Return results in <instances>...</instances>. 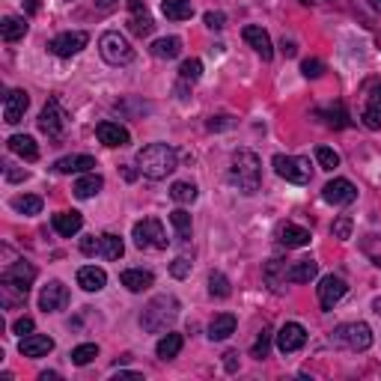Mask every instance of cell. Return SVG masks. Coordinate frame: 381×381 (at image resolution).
<instances>
[{"label":"cell","mask_w":381,"mask_h":381,"mask_svg":"<svg viewBox=\"0 0 381 381\" xmlns=\"http://www.w3.org/2000/svg\"><path fill=\"white\" fill-rule=\"evenodd\" d=\"M137 167L147 179L158 182V179H167L179 167V155L167 143H149V147H143L137 152Z\"/></svg>","instance_id":"cell-1"},{"label":"cell","mask_w":381,"mask_h":381,"mask_svg":"<svg viewBox=\"0 0 381 381\" xmlns=\"http://www.w3.org/2000/svg\"><path fill=\"white\" fill-rule=\"evenodd\" d=\"M230 179L241 194H256L262 185V164L260 155L251 149H239L232 155V167H230Z\"/></svg>","instance_id":"cell-2"},{"label":"cell","mask_w":381,"mask_h":381,"mask_svg":"<svg viewBox=\"0 0 381 381\" xmlns=\"http://www.w3.org/2000/svg\"><path fill=\"white\" fill-rule=\"evenodd\" d=\"M179 319V301L173 295H155L147 310L140 316L143 331L149 334H161V331H170V324Z\"/></svg>","instance_id":"cell-3"},{"label":"cell","mask_w":381,"mask_h":381,"mask_svg":"<svg viewBox=\"0 0 381 381\" xmlns=\"http://www.w3.org/2000/svg\"><path fill=\"white\" fill-rule=\"evenodd\" d=\"M331 343L337 345V349L366 352L369 345H373V331H369V324H364V322H349V324H340V328L334 331Z\"/></svg>","instance_id":"cell-4"},{"label":"cell","mask_w":381,"mask_h":381,"mask_svg":"<svg viewBox=\"0 0 381 381\" xmlns=\"http://www.w3.org/2000/svg\"><path fill=\"white\" fill-rule=\"evenodd\" d=\"M98 54H102V60L110 63V66H128L134 60L131 42L122 36L119 30H107L105 36L98 39Z\"/></svg>","instance_id":"cell-5"},{"label":"cell","mask_w":381,"mask_h":381,"mask_svg":"<svg viewBox=\"0 0 381 381\" xmlns=\"http://www.w3.org/2000/svg\"><path fill=\"white\" fill-rule=\"evenodd\" d=\"M131 239L134 244H137L140 251H147V248H158L164 251L167 244H170V239H167V232L161 227V221L158 218H143L134 223V230H131Z\"/></svg>","instance_id":"cell-6"},{"label":"cell","mask_w":381,"mask_h":381,"mask_svg":"<svg viewBox=\"0 0 381 381\" xmlns=\"http://www.w3.org/2000/svg\"><path fill=\"white\" fill-rule=\"evenodd\" d=\"M274 170L280 179H286V182H292V185H307L313 176L310 161L295 158V155H274Z\"/></svg>","instance_id":"cell-7"},{"label":"cell","mask_w":381,"mask_h":381,"mask_svg":"<svg viewBox=\"0 0 381 381\" xmlns=\"http://www.w3.org/2000/svg\"><path fill=\"white\" fill-rule=\"evenodd\" d=\"M89 36L84 30H69V33H60V36L51 39V54H57V57H75V54H81L87 48Z\"/></svg>","instance_id":"cell-8"},{"label":"cell","mask_w":381,"mask_h":381,"mask_svg":"<svg viewBox=\"0 0 381 381\" xmlns=\"http://www.w3.org/2000/svg\"><path fill=\"white\" fill-rule=\"evenodd\" d=\"M322 197H324V203H331V206H352L357 200V188L349 179H334V182L322 188Z\"/></svg>","instance_id":"cell-9"},{"label":"cell","mask_w":381,"mask_h":381,"mask_svg":"<svg viewBox=\"0 0 381 381\" xmlns=\"http://www.w3.org/2000/svg\"><path fill=\"white\" fill-rule=\"evenodd\" d=\"M345 292H349V286H345L343 277H337V274L322 277V283H319V304H322V310H334V307H337V301H343Z\"/></svg>","instance_id":"cell-10"},{"label":"cell","mask_w":381,"mask_h":381,"mask_svg":"<svg viewBox=\"0 0 381 381\" xmlns=\"http://www.w3.org/2000/svg\"><path fill=\"white\" fill-rule=\"evenodd\" d=\"M304 343H307V331H304V324H298V322H286L283 328L277 331V349L283 354L298 352Z\"/></svg>","instance_id":"cell-11"},{"label":"cell","mask_w":381,"mask_h":381,"mask_svg":"<svg viewBox=\"0 0 381 381\" xmlns=\"http://www.w3.org/2000/svg\"><path fill=\"white\" fill-rule=\"evenodd\" d=\"M63 126H66V117L60 110V102H57V98H48V105H45L42 114H39V128L48 134V137L57 140L63 134Z\"/></svg>","instance_id":"cell-12"},{"label":"cell","mask_w":381,"mask_h":381,"mask_svg":"<svg viewBox=\"0 0 381 381\" xmlns=\"http://www.w3.org/2000/svg\"><path fill=\"white\" fill-rule=\"evenodd\" d=\"M66 304H69V289H66L60 280H51V283L39 292V307H42L45 313L66 310Z\"/></svg>","instance_id":"cell-13"},{"label":"cell","mask_w":381,"mask_h":381,"mask_svg":"<svg viewBox=\"0 0 381 381\" xmlns=\"http://www.w3.org/2000/svg\"><path fill=\"white\" fill-rule=\"evenodd\" d=\"M361 119L369 131H381V84H369V96L364 98Z\"/></svg>","instance_id":"cell-14"},{"label":"cell","mask_w":381,"mask_h":381,"mask_svg":"<svg viewBox=\"0 0 381 381\" xmlns=\"http://www.w3.org/2000/svg\"><path fill=\"white\" fill-rule=\"evenodd\" d=\"M96 137L102 140L105 147H110V149H117V147H128V143H131L128 128H122L119 122H98V126H96Z\"/></svg>","instance_id":"cell-15"},{"label":"cell","mask_w":381,"mask_h":381,"mask_svg":"<svg viewBox=\"0 0 381 381\" xmlns=\"http://www.w3.org/2000/svg\"><path fill=\"white\" fill-rule=\"evenodd\" d=\"M33 280H36V268H33L30 262H13L3 271V283H13L18 289H24V292H30V286H33Z\"/></svg>","instance_id":"cell-16"},{"label":"cell","mask_w":381,"mask_h":381,"mask_svg":"<svg viewBox=\"0 0 381 381\" xmlns=\"http://www.w3.org/2000/svg\"><path fill=\"white\" fill-rule=\"evenodd\" d=\"M27 107H30V96L24 93V89H13V93L6 96V102H3V119L9 122V126H15V122H21Z\"/></svg>","instance_id":"cell-17"},{"label":"cell","mask_w":381,"mask_h":381,"mask_svg":"<svg viewBox=\"0 0 381 381\" xmlns=\"http://www.w3.org/2000/svg\"><path fill=\"white\" fill-rule=\"evenodd\" d=\"M241 36H244V42H248L251 48H253L256 54H260L262 60H271V57H274L271 39H268V33H265L262 27H256V24H248V27H244V33H241Z\"/></svg>","instance_id":"cell-18"},{"label":"cell","mask_w":381,"mask_h":381,"mask_svg":"<svg viewBox=\"0 0 381 381\" xmlns=\"http://www.w3.org/2000/svg\"><path fill=\"white\" fill-rule=\"evenodd\" d=\"M51 227L57 235H63V239H72V235L81 232L84 218H81V211H60V215L51 218Z\"/></svg>","instance_id":"cell-19"},{"label":"cell","mask_w":381,"mask_h":381,"mask_svg":"<svg viewBox=\"0 0 381 381\" xmlns=\"http://www.w3.org/2000/svg\"><path fill=\"white\" fill-rule=\"evenodd\" d=\"M107 283V274L105 268H96V265H84L81 271H77V286L84 289V292H102Z\"/></svg>","instance_id":"cell-20"},{"label":"cell","mask_w":381,"mask_h":381,"mask_svg":"<svg viewBox=\"0 0 381 381\" xmlns=\"http://www.w3.org/2000/svg\"><path fill=\"white\" fill-rule=\"evenodd\" d=\"M119 280L128 292H147V289L155 283L152 271H143V268H126V271L119 274Z\"/></svg>","instance_id":"cell-21"},{"label":"cell","mask_w":381,"mask_h":381,"mask_svg":"<svg viewBox=\"0 0 381 381\" xmlns=\"http://www.w3.org/2000/svg\"><path fill=\"white\" fill-rule=\"evenodd\" d=\"M21 354L24 357H45L54 352V340L51 337H42V334H30V337L21 340Z\"/></svg>","instance_id":"cell-22"},{"label":"cell","mask_w":381,"mask_h":381,"mask_svg":"<svg viewBox=\"0 0 381 381\" xmlns=\"http://www.w3.org/2000/svg\"><path fill=\"white\" fill-rule=\"evenodd\" d=\"M93 167H96V158H89V155H66V158L54 164V170L69 176V173H89Z\"/></svg>","instance_id":"cell-23"},{"label":"cell","mask_w":381,"mask_h":381,"mask_svg":"<svg viewBox=\"0 0 381 381\" xmlns=\"http://www.w3.org/2000/svg\"><path fill=\"white\" fill-rule=\"evenodd\" d=\"M319 274V262L313 260H298L286 268V283H310Z\"/></svg>","instance_id":"cell-24"},{"label":"cell","mask_w":381,"mask_h":381,"mask_svg":"<svg viewBox=\"0 0 381 381\" xmlns=\"http://www.w3.org/2000/svg\"><path fill=\"white\" fill-rule=\"evenodd\" d=\"M232 334H235V316L232 313H221V316L211 319V324H209V340L211 343L227 340V337H232Z\"/></svg>","instance_id":"cell-25"},{"label":"cell","mask_w":381,"mask_h":381,"mask_svg":"<svg viewBox=\"0 0 381 381\" xmlns=\"http://www.w3.org/2000/svg\"><path fill=\"white\" fill-rule=\"evenodd\" d=\"M182 345H185V340H182V334H164V337L158 340V345H155V354L161 357V361H173V357L182 352Z\"/></svg>","instance_id":"cell-26"},{"label":"cell","mask_w":381,"mask_h":381,"mask_svg":"<svg viewBox=\"0 0 381 381\" xmlns=\"http://www.w3.org/2000/svg\"><path fill=\"white\" fill-rule=\"evenodd\" d=\"M102 188H105V179L102 176H98V173H87V176H81L75 182V197L77 200H89V197H96Z\"/></svg>","instance_id":"cell-27"},{"label":"cell","mask_w":381,"mask_h":381,"mask_svg":"<svg viewBox=\"0 0 381 381\" xmlns=\"http://www.w3.org/2000/svg\"><path fill=\"white\" fill-rule=\"evenodd\" d=\"M310 230H304V227H295V223H286L283 230H280V241L286 244V248H307L310 244Z\"/></svg>","instance_id":"cell-28"},{"label":"cell","mask_w":381,"mask_h":381,"mask_svg":"<svg viewBox=\"0 0 381 381\" xmlns=\"http://www.w3.org/2000/svg\"><path fill=\"white\" fill-rule=\"evenodd\" d=\"M9 149H13L15 155H21L24 161H36V158H39L36 140L27 137V134H15V137H9Z\"/></svg>","instance_id":"cell-29"},{"label":"cell","mask_w":381,"mask_h":381,"mask_svg":"<svg viewBox=\"0 0 381 381\" xmlns=\"http://www.w3.org/2000/svg\"><path fill=\"white\" fill-rule=\"evenodd\" d=\"M152 54L158 60H173L182 54V39H176V36H164V39H155L152 42Z\"/></svg>","instance_id":"cell-30"},{"label":"cell","mask_w":381,"mask_h":381,"mask_svg":"<svg viewBox=\"0 0 381 381\" xmlns=\"http://www.w3.org/2000/svg\"><path fill=\"white\" fill-rule=\"evenodd\" d=\"M161 13L170 21H188L190 15H194V3H190V0H164Z\"/></svg>","instance_id":"cell-31"},{"label":"cell","mask_w":381,"mask_h":381,"mask_svg":"<svg viewBox=\"0 0 381 381\" xmlns=\"http://www.w3.org/2000/svg\"><path fill=\"white\" fill-rule=\"evenodd\" d=\"M27 33V24L24 18H15V15H6L3 21H0V36H3L6 42H18L21 36Z\"/></svg>","instance_id":"cell-32"},{"label":"cell","mask_w":381,"mask_h":381,"mask_svg":"<svg viewBox=\"0 0 381 381\" xmlns=\"http://www.w3.org/2000/svg\"><path fill=\"white\" fill-rule=\"evenodd\" d=\"M13 209L21 211V215H39V211H42V197H36V194L13 197Z\"/></svg>","instance_id":"cell-33"},{"label":"cell","mask_w":381,"mask_h":381,"mask_svg":"<svg viewBox=\"0 0 381 381\" xmlns=\"http://www.w3.org/2000/svg\"><path fill=\"white\" fill-rule=\"evenodd\" d=\"M230 292H232V286H230L227 274L211 271V274H209V295H211V298H230Z\"/></svg>","instance_id":"cell-34"},{"label":"cell","mask_w":381,"mask_h":381,"mask_svg":"<svg viewBox=\"0 0 381 381\" xmlns=\"http://www.w3.org/2000/svg\"><path fill=\"white\" fill-rule=\"evenodd\" d=\"M128 27H131L134 36H149V33L155 30V21L149 18V13H131Z\"/></svg>","instance_id":"cell-35"},{"label":"cell","mask_w":381,"mask_h":381,"mask_svg":"<svg viewBox=\"0 0 381 381\" xmlns=\"http://www.w3.org/2000/svg\"><path fill=\"white\" fill-rule=\"evenodd\" d=\"M122 253H126V244H122L119 235L105 232L102 235V256H105V260H119Z\"/></svg>","instance_id":"cell-36"},{"label":"cell","mask_w":381,"mask_h":381,"mask_svg":"<svg viewBox=\"0 0 381 381\" xmlns=\"http://www.w3.org/2000/svg\"><path fill=\"white\" fill-rule=\"evenodd\" d=\"M170 197L176 200V203H182V206L194 203V200H197V185L194 182H173Z\"/></svg>","instance_id":"cell-37"},{"label":"cell","mask_w":381,"mask_h":381,"mask_svg":"<svg viewBox=\"0 0 381 381\" xmlns=\"http://www.w3.org/2000/svg\"><path fill=\"white\" fill-rule=\"evenodd\" d=\"M170 223L176 227V235L182 241H188L190 239V215L185 209H176V211H170Z\"/></svg>","instance_id":"cell-38"},{"label":"cell","mask_w":381,"mask_h":381,"mask_svg":"<svg viewBox=\"0 0 381 381\" xmlns=\"http://www.w3.org/2000/svg\"><path fill=\"white\" fill-rule=\"evenodd\" d=\"M361 251L373 260V265H378L381 268V235L378 232H373V235H366V239L361 241Z\"/></svg>","instance_id":"cell-39"},{"label":"cell","mask_w":381,"mask_h":381,"mask_svg":"<svg viewBox=\"0 0 381 381\" xmlns=\"http://www.w3.org/2000/svg\"><path fill=\"white\" fill-rule=\"evenodd\" d=\"M93 357H98V345L96 343H84V345H77V349H72V364L75 366H87Z\"/></svg>","instance_id":"cell-40"},{"label":"cell","mask_w":381,"mask_h":381,"mask_svg":"<svg viewBox=\"0 0 381 381\" xmlns=\"http://www.w3.org/2000/svg\"><path fill=\"white\" fill-rule=\"evenodd\" d=\"M200 75H203V63H200L197 57L185 60L182 69H179V77H182V84H194V81H200Z\"/></svg>","instance_id":"cell-41"},{"label":"cell","mask_w":381,"mask_h":381,"mask_svg":"<svg viewBox=\"0 0 381 381\" xmlns=\"http://www.w3.org/2000/svg\"><path fill=\"white\" fill-rule=\"evenodd\" d=\"M0 289H3V307H9V310L18 307V304H24V301H27V292H24V289H18V286H13V283H3Z\"/></svg>","instance_id":"cell-42"},{"label":"cell","mask_w":381,"mask_h":381,"mask_svg":"<svg viewBox=\"0 0 381 381\" xmlns=\"http://www.w3.org/2000/svg\"><path fill=\"white\" fill-rule=\"evenodd\" d=\"M316 161H319L322 170H337V167H340V155L334 152V149H328V147H319L316 149Z\"/></svg>","instance_id":"cell-43"},{"label":"cell","mask_w":381,"mask_h":381,"mask_svg":"<svg viewBox=\"0 0 381 381\" xmlns=\"http://www.w3.org/2000/svg\"><path fill=\"white\" fill-rule=\"evenodd\" d=\"M265 277H268V283H271V289H280V280L286 283V268L280 265V260H271L265 268Z\"/></svg>","instance_id":"cell-44"},{"label":"cell","mask_w":381,"mask_h":381,"mask_svg":"<svg viewBox=\"0 0 381 381\" xmlns=\"http://www.w3.org/2000/svg\"><path fill=\"white\" fill-rule=\"evenodd\" d=\"M331 232H334V239H340V241H349V239H352V218H349V215H340L337 221H334Z\"/></svg>","instance_id":"cell-45"},{"label":"cell","mask_w":381,"mask_h":381,"mask_svg":"<svg viewBox=\"0 0 381 381\" xmlns=\"http://www.w3.org/2000/svg\"><path fill=\"white\" fill-rule=\"evenodd\" d=\"M322 117H328V122H331L334 128H345V126H349V114H345V107H343V105L331 107V110H324Z\"/></svg>","instance_id":"cell-46"},{"label":"cell","mask_w":381,"mask_h":381,"mask_svg":"<svg viewBox=\"0 0 381 381\" xmlns=\"http://www.w3.org/2000/svg\"><path fill=\"white\" fill-rule=\"evenodd\" d=\"M170 274L176 280H185L190 274V260H188V256H176V260L170 262Z\"/></svg>","instance_id":"cell-47"},{"label":"cell","mask_w":381,"mask_h":381,"mask_svg":"<svg viewBox=\"0 0 381 381\" xmlns=\"http://www.w3.org/2000/svg\"><path fill=\"white\" fill-rule=\"evenodd\" d=\"M301 72H304V77H319L324 72V63L316 60V57H310V60L301 63Z\"/></svg>","instance_id":"cell-48"},{"label":"cell","mask_w":381,"mask_h":381,"mask_svg":"<svg viewBox=\"0 0 381 381\" xmlns=\"http://www.w3.org/2000/svg\"><path fill=\"white\" fill-rule=\"evenodd\" d=\"M268 345H271V331H262L260 334V340H256V345H253V357H260V361H262V357L268 354Z\"/></svg>","instance_id":"cell-49"},{"label":"cell","mask_w":381,"mask_h":381,"mask_svg":"<svg viewBox=\"0 0 381 381\" xmlns=\"http://www.w3.org/2000/svg\"><path fill=\"white\" fill-rule=\"evenodd\" d=\"M81 251L87 253V256H93V253H102V235H87V239H81Z\"/></svg>","instance_id":"cell-50"},{"label":"cell","mask_w":381,"mask_h":381,"mask_svg":"<svg viewBox=\"0 0 381 381\" xmlns=\"http://www.w3.org/2000/svg\"><path fill=\"white\" fill-rule=\"evenodd\" d=\"M13 334H18V337H30L33 334V319L30 316H21L13 322Z\"/></svg>","instance_id":"cell-51"},{"label":"cell","mask_w":381,"mask_h":381,"mask_svg":"<svg viewBox=\"0 0 381 381\" xmlns=\"http://www.w3.org/2000/svg\"><path fill=\"white\" fill-rule=\"evenodd\" d=\"M3 176H6V182H24L27 179V173L21 170V167H15V164H3Z\"/></svg>","instance_id":"cell-52"},{"label":"cell","mask_w":381,"mask_h":381,"mask_svg":"<svg viewBox=\"0 0 381 381\" xmlns=\"http://www.w3.org/2000/svg\"><path fill=\"white\" fill-rule=\"evenodd\" d=\"M206 27L209 30H223V27H227V15H223V13H206Z\"/></svg>","instance_id":"cell-53"},{"label":"cell","mask_w":381,"mask_h":381,"mask_svg":"<svg viewBox=\"0 0 381 381\" xmlns=\"http://www.w3.org/2000/svg\"><path fill=\"white\" fill-rule=\"evenodd\" d=\"M227 126H230V117H211V119H209V128H211V131L227 128Z\"/></svg>","instance_id":"cell-54"},{"label":"cell","mask_w":381,"mask_h":381,"mask_svg":"<svg viewBox=\"0 0 381 381\" xmlns=\"http://www.w3.org/2000/svg\"><path fill=\"white\" fill-rule=\"evenodd\" d=\"M235 357H239L235 352H227V354H223V366H227V373H235V366H239V361H235Z\"/></svg>","instance_id":"cell-55"},{"label":"cell","mask_w":381,"mask_h":381,"mask_svg":"<svg viewBox=\"0 0 381 381\" xmlns=\"http://www.w3.org/2000/svg\"><path fill=\"white\" fill-rule=\"evenodd\" d=\"M24 6H27V13H39L42 0H24Z\"/></svg>","instance_id":"cell-56"},{"label":"cell","mask_w":381,"mask_h":381,"mask_svg":"<svg viewBox=\"0 0 381 381\" xmlns=\"http://www.w3.org/2000/svg\"><path fill=\"white\" fill-rule=\"evenodd\" d=\"M283 54H286V57H295V42H286L283 39Z\"/></svg>","instance_id":"cell-57"},{"label":"cell","mask_w":381,"mask_h":381,"mask_svg":"<svg viewBox=\"0 0 381 381\" xmlns=\"http://www.w3.org/2000/svg\"><path fill=\"white\" fill-rule=\"evenodd\" d=\"M39 378H42V381H57V378H60V375H57V373H42V375H39Z\"/></svg>","instance_id":"cell-58"},{"label":"cell","mask_w":381,"mask_h":381,"mask_svg":"<svg viewBox=\"0 0 381 381\" xmlns=\"http://www.w3.org/2000/svg\"><path fill=\"white\" fill-rule=\"evenodd\" d=\"M96 3L102 6V9H107V6H114V0H96Z\"/></svg>","instance_id":"cell-59"},{"label":"cell","mask_w":381,"mask_h":381,"mask_svg":"<svg viewBox=\"0 0 381 381\" xmlns=\"http://www.w3.org/2000/svg\"><path fill=\"white\" fill-rule=\"evenodd\" d=\"M369 6H373L375 13H381V0H369Z\"/></svg>","instance_id":"cell-60"},{"label":"cell","mask_w":381,"mask_h":381,"mask_svg":"<svg viewBox=\"0 0 381 381\" xmlns=\"http://www.w3.org/2000/svg\"><path fill=\"white\" fill-rule=\"evenodd\" d=\"M301 3H310V0H301Z\"/></svg>","instance_id":"cell-61"}]
</instances>
